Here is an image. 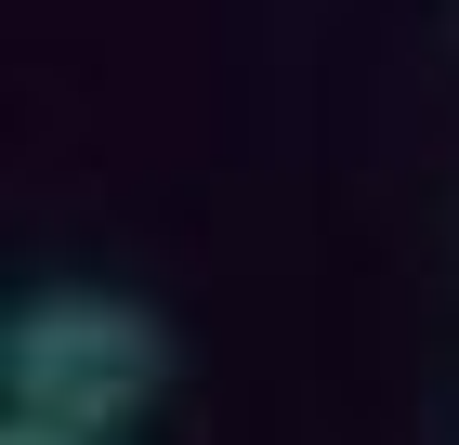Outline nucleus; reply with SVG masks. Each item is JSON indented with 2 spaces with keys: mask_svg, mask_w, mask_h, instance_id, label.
I'll use <instances>...</instances> for the list:
<instances>
[{
  "mask_svg": "<svg viewBox=\"0 0 459 445\" xmlns=\"http://www.w3.org/2000/svg\"><path fill=\"white\" fill-rule=\"evenodd\" d=\"M171 380V328L132 302V288H39L0 328V406L27 432H79L106 445L118 419Z\"/></svg>",
  "mask_w": 459,
  "mask_h": 445,
  "instance_id": "obj_1",
  "label": "nucleus"
},
{
  "mask_svg": "<svg viewBox=\"0 0 459 445\" xmlns=\"http://www.w3.org/2000/svg\"><path fill=\"white\" fill-rule=\"evenodd\" d=\"M0 445H79V432H27V419H0Z\"/></svg>",
  "mask_w": 459,
  "mask_h": 445,
  "instance_id": "obj_2",
  "label": "nucleus"
}]
</instances>
